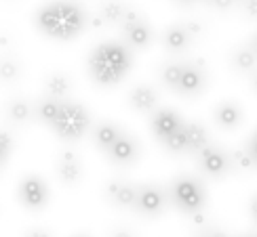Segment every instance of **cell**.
Instances as JSON below:
<instances>
[{
    "label": "cell",
    "instance_id": "8fae6325",
    "mask_svg": "<svg viewBox=\"0 0 257 237\" xmlns=\"http://www.w3.org/2000/svg\"><path fill=\"white\" fill-rule=\"evenodd\" d=\"M186 122L181 120V116L169 107H163V110H156L150 118V128H152V134L158 138L160 143L165 141L169 134H173L175 130H179Z\"/></svg>",
    "mask_w": 257,
    "mask_h": 237
},
{
    "label": "cell",
    "instance_id": "d6986e66",
    "mask_svg": "<svg viewBox=\"0 0 257 237\" xmlns=\"http://www.w3.org/2000/svg\"><path fill=\"white\" fill-rule=\"evenodd\" d=\"M34 112H36V122L51 128L53 124H55L59 112H61V99H55V96L45 94L42 99H38L34 103Z\"/></svg>",
    "mask_w": 257,
    "mask_h": 237
},
{
    "label": "cell",
    "instance_id": "1f68e13d",
    "mask_svg": "<svg viewBox=\"0 0 257 237\" xmlns=\"http://www.w3.org/2000/svg\"><path fill=\"white\" fill-rule=\"evenodd\" d=\"M247 149H249V154H251V158H253V162H255V168H257V130H255L253 136L249 138Z\"/></svg>",
    "mask_w": 257,
    "mask_h": 237
},
{
    "label": "cell",
    "instance_id": "60d3db41",
    "mask_svg": "<svg viewBox=\"0 0 257 237\" xmlns=\"http://www.w3.org/2000/svg\"><path fill=\"white\" fill-rule=\"evenodd\" d=\"M242 237H255V235H242Z\"/></svg>",
    "mask_w": 257,
    "mask_h": 237
},
{
    "label": "cell",
    "instance_id": "4fadbf2b",
    "mask_svg": "<svg viewBox=\"0 0 257 237\" xmlns=\"http://www.w3.org/2000/svg\"><path fill=\"white\" fill-rule=\"evenodd\" d=\"M120 30H122V38L126 42V46L137 48V50L148 48L154 40V32L144 17L137 21H131V24H122Z\"/></svg>",
    "mask_w": 257,
    "mask_h": 237
},
{
    "label": "cell",
    "instance_id": "7c38bea8",
    "mask_svg": "<svg viewBox=\"0 0 257 237\" xmlns=\"http://www.w3.org/2000/svg\"><path fill=\"white\" fill-rule=\"evenodd\" d=\"M55 172H57V178L63 182V185L74 187V185H78L80 178H82V162L74 152L66 149V152H61L57 156Z\"/></svg>",
    "mask_w": 257,
    "mask_h": 237
},
{
    "label": "cell",
    "instance_id": "6da1fadb",
    "mask_svg": "<svg viewBox=\"0 0 257 237\" xmlns=\"http://www.w3.org/2000/svg\"><path fill=\"white\" fill-rule=\"evenodd\" d=\"M87 13L72 0H53L40 6L36 13V26L42 34L55 40H72L87 28Z\"/></svg>",
    "mask_w": 257,
    "mask_h": 237
},
{
    "label": "cell",
    "instance_id": "603a6c76",
    "mask_svg": "<svg viewBox=\"0 0 257 237\" xmlns=\"http://www.w3.org/2000/svg\"><path fill=\"white\" fill-rule=\"evenodd\" d=\"M184 61H169L163 66V70H160V80H163V84L167 86L169 90L177 92V86H179V80H181V74H184Z\"/></svg>",
    "mask_w": 257,
    "mask_h": 237
},
{
    "label": "cell",
    "instance_id": "74e56055",
    "mask_svg": "<svg viewBox=\"0 0 257 237\" xmlns=\"http://www.w3.org/2000/svg\"><path fill=\"white\" fill-rule=\"evenodd\" d=\"M251 86H253V90H255V94H257V70L253 72V76H251Z\"/></svg>",
    "mask_w": 257,
    "mask_h": 237
},
{
    "label": "cell",
    "instance_id": "44dd1931",
    "mask_svg": "<svg viewBox=\"0 0 257 237\" xmlns=\"http://www.w3.org/2000/svg\"><path fill=\"white\" fill-rule=\"evenodd\" d=\"M230 63L236 72H255L257 70V52L249 44L238 46L232 50Z\"/></svg>",
    "mask_w": 257,
    "mask_h": 237
},
{
    "label": "cell",
    "instance_id": "8d00e7d4",
    "mask_svg": "<svg viewBox=\"0 0 257 237\" xmlns=\"http://www.w3.org/2000/svg\"><path fill=\"white\" fill-rule=\"evenodd\" d=\"M249 46H251V48L257 52V32H253V36L249 38Z\"/></svg>",
    "mask_w": 257,
    "mask_h": 237
},
{
    "label": "cell",
    "instance_id": "d4e9b609",
    "mask_svg": "<svg viewBox=\"0 0 257 237\" xmlns=\"http://www.w3.org/2000/svg\"><path fill=\"white\" fill-rule=\"evenodd\" d=\"M19 78H21V63L11 55L0 57V84H15Z\"/></svg>",
    "mask_w": 257,
    "mask_h": 237
},
{
    "label": "cell",
    "instance_id": "277c9868",
    "mask_svg": "<svg viewBox=\"0 0 257 237\" xmlns=\"http://www.w3.org/2000/svg\"><path fill=\"white\" fill-rule=\"evenodd\" d=\"M91 128V116L84 110V105L74 101H61V112L57 116L51 130L61 141H80Z\"/></svg>",
    "mask_w": 257,
    "mask_h": 237
},
{
    "label": "cell",
    "instance_id": "ffe728a7",
    "mask_svg": "<svg viewBox=\"0 0 257 237\" xmlns=\"http://www.w3.org/2000/svg\"><path fill=\"white\" fill-rule=\"evenodd\" d=\"M72 90V80L68 74L63 72H51L47 80H45V92L49 96H55V99H66Z\"/></svg>",
    "mask_w": 257,
    "mask_h": 237
},
{
    "label": "cell",
    "instance_id": "d6a6232c",
    "mask_svg": "<svg viewBox=\"0 0 257 237\" xmlns=\"http://www.w3.org/2000/svg\"><path fill=\"white\" fill-rule=\"evenodd\" d=\"M186 26H188V30H190V34H192V36H194V38H198V36L202 34V26L198 24V21H188V24H186Z\"/></svg>",
    "mask_w": 257,
    "mask_h": 237
},
{
    "label": "cell",
    "instance_id": "f546056e",
    "mask_svg": "<svg viewBox=\"0 0 257 237\" xmlns=\"http://www.w3.org/2000/svg\"><path fill=\"white\" fill-rule=\"evenodd\" d=\"M110 237H135V233L128 227H124V224H118V227H114L110 231Z\"/></svg>",
    "mask_w": 257,
    "mask_h": 237
},
{
    "label": "cell",
    "instance_id": "e575fe53",
    "mask_svg": "<svg viewBox=\"0 0 257 237\" xmlns=\"http://www.w3.org/2000/svg\"><path fill=\"white\" fill-rule=\"evenodd\" d=\"M192 237H213V235H211V224H205V227H198Z\"/></svg>",
    "mask_w": 257,
    "mask_h": 237
},
{
    "label": "cell",
    "instance_id": "836d02e7",
    "mask_svg": "<svg viewBox=\"0 0 257 237\" xmlns=\"http://www.w3.org/2000/svg\"><path fill=\"white\" fill-rule=\"evenodd\" d=\"M24 237H53V235L47 229H30Z\"/></svg>",
    "mask_w": 257,
    "mask_h": 237
},
{
    "label": "cell",
    "instance_id": "7bdbcfd3",
    "mask_svg": "<svg viewBox=\"0 0 257 237\" xmlns=\"http://www.w3.org/2000/svg\"><path fill=\"white\" fill-rule=\"evenodd\" d=\"M205 2H211V0H205Z\"/></svg>",
    "mask_w": 257,
    "mask_h": 237
},
{
    "label": "cell",
    "instance_id": "7402d4cb",
    "mask_svg": "<svg viewBox=\"0 0 257 237\" xmlns=\"http://www.w3.org/2000/svg\"><path fill=\"white\" fill-rule=\"evenodd\" d=\"M186 132H188V154L196 156L202 147L209 145V132L200 122H188Z\"/></svg>",
    "mask_w": 257,
    "mask_h": 237
},
{
    "label": "cell",
    "instance_id": "83f0119b",
    "mask_svg": "<svg viewBox=\"0 0 257 237\" xmlns=\"http://www.w3.org/2000/svg\"><path fill=\"white\" fill-rule=\"evenodd\" d=\"M11 152H13V136H11L7 130H0V170L5 168Z\"/></svg>",
    "mask_w": 257,
    "mask_h": 237
},
{
    "label": "cell",
    "instance_id": "3957f363",
    "mask_svg": "<svg viewBox=\"0 0 257 237\" xmlns=\"http://www.w3.org/2000/svg\"><path fill=\"white\" fill-rule=\"evenodd\" d=\"M169 200L171 206L177 208L181 214L192 216L207 206V189L202 180L190 174H179L169 185Z\"/></svg>",
    "mask_w": 257,
    "mask_h": 237
},
{
    "label": "cell",
    "instance_id": "f35d334b",
    "mask_svg": "<svg viewBox=\"0 0 257 237\" xmlns=\"http://www.w3.org/2000/svg\"><path fill=\"white\" fill-rule=\"evenodd\" d=\"M175 2H179V4H184V6H188V4H192V2H196V0H175Z\"/></svg>",
    "mask_w": 257,
    "mask_h": 237
},
{
    "label": "cell",
    "instance_id": "52a82bcc",
    "mask_svg": "<svg viewBox=\"0 0 257 237\" xmlns=\"http://www.w3.org/2000/svg\"><path fill=\"white\" fill-rule=\"evenodd\" d=\"M196 162L202 174H207L209 178H223L226 174H230L232 170V156L221 149L215 143H209L207 147H202L196 154Z\"/></svg>",
    "mask_w": 257,
    "mask_h": 237
},
{
    "label": "cell",
    "instance_id": "9a60e30c",
    "mask_svg": "<svg viewBox=\"0 0 257 237\" xmlns=\"http://www.w3.org/2000/svg\"><path fill=\"white\" fill-rule=\"evenodd\" d=\"M192 40H194V36L190 34V30H188L186 24H173V26H169L165 30L163 46L169 52H184L186 48H190Z\"/></svg>",
    "mask_w": 257,
    "mask_h": 237
},
{
    "label": "cell",
    "instance_id": "4316f807",
    "mask_svg": "<svg viewBox=\"0 0 257 237\" xmlns=\"http://www.w3.org/2000/svg\"><path fill=\"white\" fill-rule=\"evenodd\" d=\"M230 156H232V164L236 166L238 170H253L255 168V162H253L247 147L244 149H234Z\"/></svg>",
    "mask_w": 257,
    "mask_h": 237
},
{
    "label": "cell",
    "instance_id": "7a4b0ae2",
    "mask_svg": "<svg viewBox=\"0 0 257 237\" xmlns=\"http://www.w3.org/2000/svg\"><path fill=\"white\" fill-rule=\"evenodd\" d=\"M128 68H131V50L120 42H103L91 52L89 59L91 78L103 86L120 82Z\"/></svg>",
    "mask_w": 257,
    "mask_h": 237
},
{
    "label": "cell",
    "instance_id": "484cf974",
    "mask_svg": "<svg viewBox=\"0 0 257 237\" xmlns=\"http://www.w3.org/2000/svg\"><path fill=\"white\" fill-rule=\"evenodd\" d=\"M163 147L167 149L169 154L173 156H179V154H188V132H186V124L175 130L173 134H169L165 141H163Z\"/></svg>",
    "mask_w": 257,
    "mask_h": 237
},
{
    "label": "cell",
    "instance_id": "cb8c5ba5",
    "mask_svg": "<svg viewBox=\"0 0 257 237\" xmlns=\"http://www.w3.org/2000/svg\"><path fill=\"white\" fill-rule=\"evenodd\" d=\"M126 8L128 6L118 2V0H105V2H101L99 15L105 19V24H108V26H120L122 19H124Z\"/></svg>",
    "mask_w": 257,
    "mask_h": 237
},
{
    "label": "cell",
    "instance_id": "9c48e42d",
    "mask_svg": "<svg viewBox=\"0 0 257 237\" xmlns=\"http://www.w3.org/2000/svg\"><path fill=\"white\" fill-rule=\"evenodd\" d=\"M137 191H139V185H133V182L122 180V178L110 180L103 189L105 200H108L114 208H120V210H135Z\"/></svg>",
    "mask_w": 257,
    "mask_h": 237
},
{
    "label": "cell",
    "instance_id": "ba28073f",
    "mask_svg": "<svg viewBox=\"0 0 257 237\" xmlns=\"http://www.w3.org/2000/svg\"><path fill=\"white\" fill-rule=\"evenodd\" d=\"M207 86V74L202 61H186L184 74L177 86V94L181 96H198Z\"/></svg>",
    "mask_w": 257,
    "mask_h": 237
},
{
    "label": "cell",
    "instance_id": "b9f144b4",
    "mask_svg": "<svg viewBox=\"0 0 257 237\" xmlns=\"http://www.w3.org/2000/svg\"><path fill=\"white\" fill-rule=\"evenodd\" d=\"M240 2H242V0H236V4H240Z\"/></svg>",
    "mask_w": 257,
    "mask_h": 237
},
{
    "label": "cell",
    "instance_id": "5b68a950",
    "mask_svg": "<svg viewBox=\"0 0 257 237\" xmlns=\"http://www.w3.org/2000/svg\"><path fill=\"white\" fill-rule=\"evenodd\" d=\"M169 204H171L169 189L154 185V182H144V185H139L137 204H135L133 212L142 214V216H146V218H158L160 214L167 210Z\"/></svg>",
    "mask_w": 257,
    "mask_h": 237
},
{
    "label": "cell",
    "instance_id": "5bb4252c",
    "mask_svg": "<svg viewBox=\"0 0 257 237\" xmlns=\"http://www.w3.org/2000/svg\"><path fill=\"white\" fill-rule=\"evenodd\" d=\"M5 120L15 128H24L32 122H36L34 105H32L28 99L15 96V99L7 101V105H5Z\"/></svg>",
    "mask_w": 257,
    "mask_h": 237
},
{
    "label": "cell",
    "instance_id": "ac0fdd59",
    "mask_svg": "<svg viewBox=\"0 0 257 237\" xmlns=\"http://www.w3.org/2000/svg\"><path fill=\"white\" fill-rule=\"evenodd\" d=\"M122 132L124 130L118 124H114V122H99L97 126L93 128V143H95V147H97L99 152L105 154L116 141H118Z\"/></svg>",
    "mask_w": 257,
    "mask_h": 237
},
{
    "label": "cell",
    "instance_id": "d590c367",
    "mask_svg": "<svg viewBox=\"0 0 257 237\" xmlns=\"http://www.w3.org/2000/svg\"><path fill=\"white\" fill-rule=\"evenodd\" d=\"M251 216H253V220H255V224H257V196H255L253 202H251Z\"/></svg>",
    "mask_w": 257,
    "mask_h": 237
},
{
    "label": "cell",
    "instance_id": "30bf717a",
    "mask_svg": "<svg viewBox=\"0 0 257 237\" xmlns=\"http://www.w3.org/2000/svg\"><path fill=\"white\" fill-rule=\"evenodd\" d=\"M105 156H108L110 164H114V166H133L137 162V158H139L137 138L131 136L128 132H122L118 141L105 152Z\"/></svg>",
    "mask_w": 257,
    "mask_h": 237
},
{
    "label": "cell",
    "instance_id": "8992f818",
    "mask_svg": "<svg viewBox=\"0 0 257 237\" xmlns=\"http://www.w3.org/2000/svg\"><path fill=\"white\" fill-rule=\"evenodd\" d=\"M17 200L28 212H42L49 204V187L38 174H24L17 187Z\"/></svg>",
    "mask_w": 257,
    "mask_h": 237
},
{
    "label": "cell",
    "instance_id": "ab89813d",
    "mask_svg": "<svg viewBox=\"0 0 257 237\" xmlns=\"http://www.w3.org/2000/svg\"><path fill=\"white\" fill-rule=\"evenodd\" d=\"M72 237H89L87 233H76V235H72Z\"/></svg>",
    "mask_w": 257,
    "mask_h": 237
},
{
    "label": "cell",
    "instance_id": "2e32d148",
    "mask_svg": "<svg viewBox=\"0 0 257 237\" xmlns=\"http://www.w3.org/2000/svg\"><path fill=\"white\" fill-rule=\"evenodd\" d=\"M128 105L137 114H150L158 105V92L150 84H139L128 92Z\"/></svg>",
    "mask_w": 257,
    "mask_h": 237
},
{
    "label": "cell",
    "instance_id": "e0dca14e",
    "mask_svg": "<svg viewBox=\"0 0 257 237\" xmlns=\"http://www.w3.org/2000/svg\"><path fill=\"white\" fill-rule=\"evenodd\" d=\"M213 120L221 128V130H234L242 122V107L234 101H223L215 107Z\"/></svg>",
    "mask_w": 257,
    "mask_h": 237
},
{
    "label": "cell",
    "instance_id": "4dcf8cb0",
    "mask_svg": "<svg viewBox=\"0 0 257 237\" xmlns=\"http://www.w3.org/2000/svg\"><path fill=\"white\" fill-rule=\"evenodd\" d=\"M211 4L217 10H221V13H226V10H230L234 4H236V0H211Z\"/></svg>",
    "mask_w": 257,
    "mask_h": 237
},
{
    "label": "cell",
    "instance_id": "f1b7e54d",
    "mask_svg": "<svg viewBox=\"0 0 257 237\" xmlns=\"http://www.w3.org/2000/svg\"><path fill=\"white\" fill-rule=\"evenodd\" d=\"M240 6H242V13L247 15L249 19L257 21V0H242Z\"/></svg>",
    "mask_w": 257,
    "mask_h": 237
}]
</instances>
